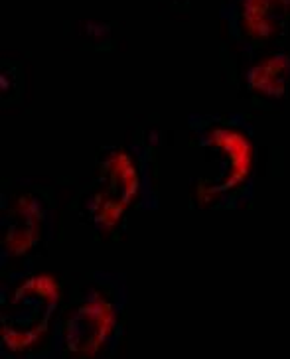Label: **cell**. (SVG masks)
Listing matches in <instances>:
<instances>
[{"instance_id":"6da1fadb","label":"cell","mask_w":290,"mask_h":359,"mask_svg":"<svg viewBox=\"0 0 290 359\" xmlns=\"http://www.w3.org/2000/svg\"><path fill=\"white\" fill-rule=\"evenodd\" d=\"M60 286L52 275L38 273L22 283L2 310L4 344L24 349L38 341L54 314Z\"/></svg>"},{"instance_id":"7a4b0ae2","label":"cell","mask_w":290,"mask_h":359,"mask_svg":"<svg viewBox=\"0 0 290 359\" xmlns=\"http://www.w3.org/2000/svg\"><path fill=\"white\" fill-rule=\"evenodd\" d=\"M140 176L137 162L129 152L117 148L101 164L97 190L91 201V213L99 227H115L137 200Z\"/></svg>"},{"instance_id":"3957f363","label":"cell","mask_w":290,"mask_h":359,"mask_svg":"<svg viewBox=\"0 0 290 359\" xmlns=\"http://www.w3.org/2000/svg\"><path fill=\"white\" fill-rule=\"evenodd\" d=\"M205 144L214 156V164H219V170L214 172L204 188L205 194H223L247 180L253 170L255 150L243 130L231 127L214 128L205 138Z\"/></svg>"},{"instance_id":"277c9868","label":"cell","mask_w":290,"mask_h":359,"mask_svg":"<svg viewBox=\"0 0 290 359\" xmlns=\"http://www.w3.org/2000/svg\"><path fill=\"white\" fill-rule=\"evenodd\" d=\"M4 249L12 255L26 253L40 241L43 231L42 203L34 196L20 194L4 212Z\"/></svg>"},{"instance_id":"5b68a950","label":"cell","mask_w":290,"mask_h":359,"mask_svg":"<svg viewBox=\"0 0 290 359\" xmlns=\"http://www.w3.org/2000/svg\"><path fill=\"white\" fill-rule=\"evenodd\" d=\"M113 306L105 298L93 296L67 320V346L71 351L87 353L103 344L113 326Z\"/></svg>"}]
</instances>
